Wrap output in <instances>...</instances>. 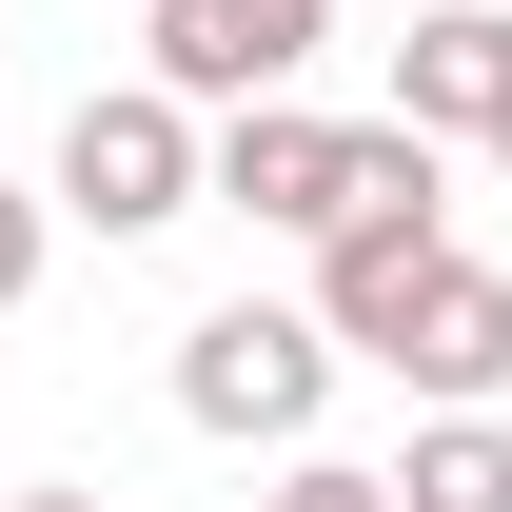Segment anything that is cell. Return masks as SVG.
I'll list each match as a JSON object with an SVG mask.
<instances>
[{
	"mask_svg": "<svg viewBox=\"0 0 512 512\" xmlns=\"http://www.w3.org/2000/svg\"><path fill=\"white\" fill-rule=\"evenodd\" d=\"M394 60V138H493V99H512V0H434V20H414V40H375Z\"/></svg>",
	"mask_w": 512,
	"mask_h": 512,
	"instance_id": "obj_7",
	"label": "cell"
},
{
	"mask_svg": "<svg viewBox=\"0 0 512 512\" xmlns=\"http://www.w3.org/2000/svg\"><path fill=\"white\" fill-rule=\"evenodd\" d=\"M335 197H355V119H316V99H237V119H197V217L316 237Z\"/></svg>",
	"mask_w": 512,
	"mask_h": 512,
	"instance_id": "obj_5",
	"label": "cell"
},
{
	"mask_svg": "<svg viewBox=\"0 0 512 512\" xmlns=\"http://www.w3.org/2000/svg\"><path fill=\"white\" fill-rule=\"evenodd\" d=\"M375 493L394 512H512V414H414Z\"/></svg>",
	"mask_w": 512,
	"mask_h": 512,
	"instance_id": "obj_8",
	"label": "cell"
},
{
	"mask_svg": "<svg viewBox=\"0 0 512 512\" xmlns=\"http://www.w3.org/2000/svg\"><path fill=\"white\" fill-rule=\"evenodd\" d=\"M453 276V158L434 138H394V119H355V197L316 217V296L296 316L335 335V355H394V316Z\"/></svg>",
	"mask_w": 512,
	"mask_h": 512,
	"instance_id": "obj_1",
	"label": "cell"
},
{
	"mask_svg": "<svg viewBox=\"0 0 512 512\" xmlns=\"http://www.w3.org/2000/svg\"><path fill=\"white\" fill-rule=\"evenodd\" d=\"M493 178H512V99H493Z\"/></svg>",
	"mask_w": 512,
	"mask_h": 512,
	"instance_id": "obj_12",
	"label": "cell"
},
{
	"mask_svg": "<svg viewBox=\"0 0 512 512\" xmlns=\"http://www.w3.org/2000/svg\"><path fill=\"white\" fill-rule=\"evenodd\" d=\"M256 512H394V493L355 473V453H276V493H256Z\"/></svg>",
	"mask_w": 512,
	"mask_h": 512,
	"instance_id": "obj_9",
	"label": "cell"
},
{
	"mask_svg": "<svg viewBox=\"0 0 512 512\" xmlns=\"http://www.w3.org/2000/svg\"><path fill=\"white\" fill-rule=\"evenodd\" d=\"M375 375L414 394V414H512V276H493V256H453L434 296L394 316V355H375Z\"/></svg>",
	"mask_w": 512,
	"mask_h": 512,
	"instance_id": "obj_6",
	"label": "cell"
},
{
	"mask_svg": "<svg viewBox=\"0 0 512 512\" xmlns=\"http://www.w3.org/2000/svg\"><path fill=\"white\" fill-rule=\"evenodd\" d=\"M40 256H60V217H40V197L0 178V316H20V296H40Z\"/></svg>",
	"mask_w": 512,
	"mask_h": 512,
	"instance_id": "obj_10",
	"label": "cell"
},
{
	"mask_svg": "<svg viewBox=\"0 0 512 512\" xmlns=\"http://www.w3.org/2000/svg\"><path fill=\"white\" fill-rule=\"evenodd\" d=\"M40 217H99V237H158V217H197V119L158 99V79H99L60 119V178H40Z\"/></svg>",
	"mask_w": 512,
	"mask_h": 512,
	"instance_id": "obj_4",
	"label": "cell"
},
{
	"mask_svg": "<svg viewBox=\"0 0 512 512\" xmlns=\"http://www.w3.org/2000/svg\"><path fill=\"white\" fill-rule=\"evenodd\" d=\"M335 40V0H138V79L178 119H237V99H296Z\"/></svg>",
	"mask_w": 512,
	"mask_h": 512,
	"instance_id": "obj_3",
	"label": "cell"
},
{
	"mask_svg": "<svg viewBox=\"0 0 512 512\" xmlns=\"http://www.w3.org/2000/svg\"><path fill=\"white\" fill-rule=\"evenodd\" d=\"M20 512H119V493H99V473H60V493H20Z\"/></svg>",
	"mask_w": 512,
	"mask_h": 512,
	"instance_id": "obj_11",
	"label": "cell"
},
{
	"mask_svg": "<svg viewBox=\"0 0 512 512\" xmlns=\"http://www.w3.org/2000/svg\"><path fill=\"white\" fill-rule=\"evenodd\" d=\"M335 375H355V355H335V335L296 316V296H217V316L178 335V414H197L217 453H316Z\"/></svg>",
	"mask_w": 512,
	"mask_h": 512,
	"instance_id": "obj_2",
	"label": "cell"
}]
</instances>
